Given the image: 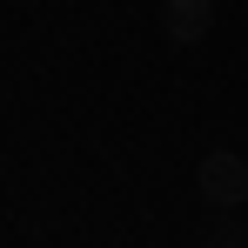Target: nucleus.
Listing matches in <instances>:
<instances>
[{"mask_svg":"<svg viewBox=\"0 0 248 248\" xmlns=\"http://www.w3.org/2000/svg\"><path fill=\"white\" fill-rule=\"evenodd\" d=\"M195 188H202L208 208H235L248 202V161L242 155H228V148H215V155H202V168H195Z\"/></svg>","mask_w":248,"mask_h":248,"instance_id":"nucleus-1","label":"nucleus"},{"mask_svg":"<svg viewBox=\"0 0 248 248\" xmlns=\"http://www.w3.org/2000/svg\"><path fill=\"white\" fill-rule=\"evenodd\" d=\"M208 27H215V0H161V34L174 47L208 41Z\"/></svg>","mask_w":248,"mask_h":248,"instance_id":"nucleus-2","label":"nucleus"}]
</instances>
